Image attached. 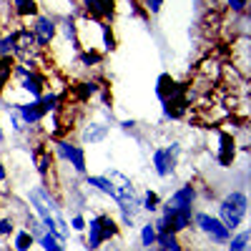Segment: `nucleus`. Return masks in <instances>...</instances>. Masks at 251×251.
Listing matches in <instances>:
<instances>
[{
  "mask_svg": "<svg viewBox=\"0 0 251 251\" xmlns=\"http://www.w3.org/2000/svg\"><path fill=\"white\" fill-rule=\"evenodd\" d=\"M83 234H86V249L88 251H100L103 244L121 239V224H118L116 216L100 211V214L88 219L86 231H83Z\"/></svg>",
  "mask_w": 251,
  "mask_h": 251,
  "instance_id": "nucleus-1",
  "label": "nucleus"
},
{
  "mask_svg": "<svg viewBox=\"0 0 251 251\" xmlns=\"http://www.w3.org/2000/svg\"><path fill=\"white\" fill-rule=\"evenodd\" d=\"M219 221L228 228V231H236V228L244 226L246 221V214H249V196L246 191H241V188H231L228 194H224L219 199Z\"/></svg>",
  "mask_w": 251,
  "mask_h": 251,
  "instance_id": "nucleus-2",
  "label": "nucleus"
},
{
  "mask_svg": "<svg viewBox=\"0 0 251 251\" xmlns=\"http://www.w3.org/2000/svg\"><path fill=\"white\" fill-rule=\"evenodd\" d=\"M181 143L178 141H171V143H163L158 149H153L151 153V169L158 178H174L176 171H178V161H181Z\"/></svg>",
  "mask_w": 251,
  "mask_h": 251,
  "instance_id": "nucleus-3",
  "label": "nucleus"
},
{
  "mask_svg": "<svg viewBox=\"0 0 251 251\" xmlns=\"http://www.w3.org/2000/svg\"><path fill=\"white\" fill-rule=\"evenodd\" d=\"M53 156L60 158L63 163H68L71 169L80 176L88 174V156H86V149L80 143L71 141V138H53Z\"/></svg>",
  "mask_w": 251,
  "mask_h": 251,
  "instance_id": "nucleus-4",
  "label": "nucleus"
},
{
  "mask_svg": "<svg viewBox=\"0 0 251 251\" xmlns=\"http://www.w3.org/2000/svg\"><path fill=\"white\" fill-rule=\"evenodd\" d=\"M191 228H196V234L203 236L211 246H226V241L231 239V231L208 211H194V224Z\"/></svg>",
  "mask_w": 251,
  "mask_h": 251,
  "instance_id": "nucleus-5",
  "label": "nucleus"
},
{
  "mask_svg": "<svg viewBox=\"0 0 251 251\" xmlns=\"http://www.w3.org/2000/svg\"><path fill=\"white\" fill-rule=\"evenodd\" d=\"M30 33H33V38H35V43H38L40 50H50L53 43L58 40V18L50 15V13H38L33 18Z\"/></svg>",
  "mask_w": 251,
  "mask_h": 251,
  "instance_id": "nucleus-6",
  "label": "nucleus"
},
{
  "mask_svg": "<svg viewBox=\"0 0 251 251\" xmlns=\"http://www.w3.org/2000/svg\"><path fill=\"white\" fill-rule=\"evenodd\" d=\"M196 201H199V186L194 181H186V183H181L176 188L174 194H169V196L161 201L158 214L176 211V208H196Z\"/></svg>",
  "mask_w": 251,
  "mask_h": 251,
  "instance_id": "nucleus-7",
  "label": "nucleus"
},
{
  "mask_svg": "<svg viewBox=\"0 0 251 251\" xmlns=\"http://www.w3.org/2000/svg\"><path fill=\"white\" fill-rule=\"evenodd\" d=\"M216 138H219V146H216V151H214V158L216 163L221 166V169H231V166L236 163V153H239V141L231 131H226L221 128V126H216L214 128Z\"/></svg>",
  "mask_w": 251,
  "mask_h": 251,
  "instance_id": "nucleus-8",
  "label": "nucleus"
},
{
  "mask_svg": "<svg viewBox=\"0 0 251 251\" xmlns=\"http://www.w3.org/2000/svg\"><path fill=\"white\" fill-rule=\"evenodd\" d=\"M80 10L98 23H113L118 15V0H80Z\"/></svg>",
  "mask_w": 251,
  "mask_h": 251,
  "instance_id": "nucleus-9",
  "label": "nucleus"
},
{
  "mask_svg": "<svg viewBox=\"0 0 251 251\" xmlns=\"http://www.w3.org/2000/svg\"><path fill=\"white\" fill-rule=\"evenodd\" d=\"M108 181H111V186H113V194H116V203H126V201H133L136 196H138V188H136V183L126 176L123 171H118V169H108L106 174Z\"/></svg>",
  "mask_w": 251,
  "mask_h": 251,
  "instance_id": "nucleus-10",
  "label": "nucleus"
},
{
  "mask_svg": "<svg viewBox=\"0 0 251 251\" xmlns=\"http://www.w3.org/2000/svg\"><path fill=\"white\" fill-rule=\"evenodd\" d=\"M46 141V138H43ZM40 141V143H35L33 146V151H30V156H33V166H35V174L40 176V181H48V176H50V171H53V163H55V156H53V151L48 149V146Z\"/></svg>",
  "mask_w": 251,
  "mask_h": 251,
  "instance_id": "nucleus-11",
  "label": "nucleus"
},
{
  "mask_svg": "<svg viewBox=\"0 0 251 251\" xmlns=\"http://www.w3.org/2000/svg\"><path fill=\"white\" fill-rule=\"evenodd\" d=\"M10 106L15 108V113L20 116V121H23L30 131H35L38 126H43V118H46V113L40 111V106H38V100H23V103H10Z\"/></svg>",
  "mask_w": 251,
  "mask_h": 251,
  "instance_id": "nucleus-12",
  "label": "nucleus"
},
{
  "mask_svg": "<svg viewBox=\"0 0 251 251\" xmlns=\"http://www.w3.org/2000/svg\"><path fill=\"white\" fill-rule=\"evenodd\" d=\"M108 133H111V126L108 123H103V121H88L80 128V146H86V143L98 146V143H103V141L108 138Z\"/></svg>",
  "mask_w": 251,
  "mask_h": 251,
  "instance_id": "nucleus-13",
  "label": "nucleus"
},
{
  "mask_svg": "<svg viewBox=\"0 0 251 251\" xmlns=\"http://www.w3.org/2000/svg\"><path fill=\"white\" fill-rule=\"evenodd\" d=\"M100 93V86H98V80L96 78H86V80H80L73 86V98L75 103H88L91 98H96Z\"/></svg>",
  "mask_w": 251,
  "mask_h": 251,
  "instance_id": "nucleus-14",
  "label": "nucleus"
},
{
  "mask_svg": "<svg viewBox=\"0 0 251 251\" xmlns=\"http://www.w3.org/2000/svg\"><path fill=\"white\" fill-rule=\"evenodd\" d=\"M10 10L18 20H33L40 13L38 0H10Z\"/></svg>",
  "mask_w": 251,
  "mask_h": 251,
  "instance_id": "nucleus-15",
  "label": "nucleus"
},
{
  "mask_svg": "<svg viewBox=\"0 0 251 251\" xmlns=\"http://www.w3.org/2000/svg\"><path fill=\"white\" fill-rule=\"evenodd\" d=\"M176 88H178V80H176L171 73H161V75L156 78V88H153V93H156V98L163 103L166 98H171V96L176 93Z\"/></svg>",
  "mask_w": 251,
  "mask_h": 251,
  "instance_id": "nucleus-16",
  "label": "nucleus"
},
{
  "mask_svg": "<svg viewBox=\"0 0 251 251\" xmlns=\"http://www.w3.org/2000/svg\"><path fill=\"white\" fill-rule=\"evenodd\" d=\"M13 66H15V58L13 55H0V100L5 98L8 86L13 80Z\"/></svg>",
  "mask_w": 251,
  "mask_h": 251,
  "instance_id": "nucleus-17",
  "label": "nucleus"
},
{
  "mask_svg": "<svg viewBox=\"0 0 251 251\" xmlns=\"http://www.w3.org/2000/svg\"><path fill=\"white\" fill-rule=\"evenodd\" d=\"M86 186L91 188V191H98V194H103L106 199L116 201L113 186H111V181H108L106 176H103V174H98V176H91V174H86Z\"/></svg>",
  "mask_w": 251,
  "mask_h": 251,
  "instance_id": "nucleus-18",
  "label": "nucleus"
},
{
  "mask_svg": "<svg viewBox=\"0 0 251 251\" xmlns=\"http://www.w3.org/2000/svg\"><path fill=\"white\" fill-rule=\"evenodd\" d=\"M153 251H186V246H183L181 236L166 231V234H158V236H156Z\"/></svg>",
  "mask_w": 251,
  "mask_h": 251,
  "instance_id": "nucleus-19",
  "label": "nucleus"
},
{
  "mask_svg": "<svg viewBox=\"0 0 251 251\" xmlns=\"http://www.w3.org/2000/svg\"><path fill=\"white\" fill-rule=\"evenodd\" d=\"M10 239H13V244H10V249H13V251H33V246H35V241H33L30 231H28V228H23V226L15 228Z\"/></svg>",
  "mask_w": 251,
  "mask_h": 251,
  "instance_id": "nucleus-20",
  "label": "nucleus"
},
{
  "mask_svg": "<svg viewBox=\"0 0 251 251\" xmlns=\"http://www.w3.org/2000/svg\"><path fill=\"white\" fill-rule=\"evenodd\" d=\"M100 53H113L118 48V40H116V33H113V25L111 23H100Z\"/></svg>",
  "mask_w": 251,
  "mask_h": 251,
  "instance_id": "nucleus-21",
  "label": "nucleus"
},
{
  "mask_svg": "<svg viewBox=\"0 0 251 251\" xmlns=\"http://www.w3.org/2000/svg\"><path fill=\"white\" fill-rule=\"evenodd\" d=\"M249 244H251L249 228H236L231 239L226 241V251H249Z\"/></svg>",
  "mask_w": 251,
  "mask_h": 251,
  "instance_id": "nucleus-22",
  "label": "nucleus"
},
{
  "mask_svg": "<svg viewBox=\"0 0 251 251\" xmlns=\"http://www.w3.org/2000/svg\"><path fill=\"white\" fill-rule=\"evenodd\" d=\"M158 208H161V196L153 191V188H146V191L141 194V211L158 214Z\"/></svg>",
  "mask_w": 251,
  "mask_h": 251,
  "instance_id": "nucleus-23",
  "label": "nucleus"
},
{
  "mask_svg": "<svg viewBox=\"0 0 251 251\" xmlns=\"http://www.w3.org/2000/svg\"><path fill=\"white\" fill-rule=\"evenodd\" d=\"M156 226H153V221H146V224H141V234H138V239H141V249H153V244H156Z\"/></svg>",
  "mask_w": 251,
  "mask_h": 251,
  "instance_id": "nucleus-24",
  "label": "nucleus"
},
{
  "mask_svg": "<svg viewBox=\"0 0 251 251\" xmlns=\"http://www.w3.org/2000/svg\"><path fill=\"white\" fill-rule=\"evenodd\" d=\"M15 228H18V221H15L13 214H3V216H0V241L10 239Z\"/></svg>",
  "mask_w": 251,
  "mask_h": 251,
  "instance_id": "nucleus-25",
  "label": "nucleus"
},
{
  "mask_svg": "<svg viewBox=\"0 0 251 251\" xmlns=\"http://www.w3.org/2000/svg\"><path fill=\"white\" fill-rule=\"evenodd\" d=\"M226 8L231 15H246L249 13V0H226Z\"/></svg>",
  "mask_w": 251,
  "mask_h": 251,
  "instance_id": "nucleus-26",
  "label": "nucleus"
},
{
  "mask_svg": "<svg viewBox=\"0 0 251 251\" xmlns=\"http://www.w3.org/2000/svg\"><path fill=\"white\" fill-rule=\"evenodd\" d=\"M86 224H88V219L83 216V214H73L71 221H68L71 231H75V234H83V231H86Z\"/></svg>",
  "mask_w": 251,
  "mask_h": 251,
  "instance_id": "nucleus-27",
  "label": "nucleus"
},
{
  "mask_svg": "<svg viewBox=\"0 0 251 251\" xmlns=\"http://www.w3.org/2000/svg\"><path fill=\"white\" fill-rule=\"evenodd\" d=\"M141 5H143V10L149 15H158L163 10V5H166V0H141Z\"/></svg>",
  "mask_w": 251,
  "mask_h": 251,
  "instance_id": "nucleus-28",
  "label": "nucleus"
},
{
  "mask_svg": "<svg viewBox=\"0 0 251 251\" xmlns=\"http://www.w3.org/2000/svg\"><path fill=\"white\" fill-rule=\"evenodd\" d=\"M0 55H13V33L10 30L0 40Z\"/></svg>",
  "mask_w": 251,
  "mask_h": 251,
  "instance_id": "nucleus-29",
  "label": "nucleus"
},
{
  "mask_svg": "<svg viewBox=\"0 0 251 251\" xmlns=\"http://www.w3.org/2000/svg\"><path fill=\"white\" fill-rule=\"evenodd\" d=\"M8 181V166L3 163V161H0V186H3Z\"/></svg>",
  "mask_w": 251,
  "mask_h": 251,
  "instance_id": "nucleus-30",
  "label": "nucleus"
},
{
  "mask_svg": "<svg viewBox=\"0 0 251 251\" xmlns=\"http://www.w3.org/2000/svg\"><path fill=\"white\" fill-rule=\"evenodd\" d=\"M133 126H136V121L131 118V121H123V123H121V128H123V131H133Z\"/></svg>",
  "mask_w": 251,
  "mask_h": 251,
  "instance_id": "nucleus-31",
  "label": "nucleus"
},
{
  "mask_svg": "<svg viewBox=\"0 0 251 251\" xmlns=\"http://www.w3.org/2000/svg\"><path fill=\"white\" fill-rule=\"evenodd\" d=\"M3 35H5V30H3V23H0V40H3Z\"/></svg>",
  "mask_w": 251,
  "mask_h": 251,
  "instance_id": "nucleus-32",
  "label": "nucleus"
},
{
  "mask_svg": "<svg viewBox=\"0 0 251 251\" xmlns=\"http://www.w3.org/2000/svg\"><path fill=\"white\" fill-rule=\"evenodd\" d=\"M0 251H13L10 246H0Z\"/></svg>",
  "mask_w": 251,
  "mask_h": 251,
  "instance_id": "nucleus-33",
  "label": "nucleus"
},
{
  "mask_svg": "<svg viewBox=\"0 0 251 251\" xmlns=\"http://www.w3.org/2000/svg\"><path fill=\"white\" fill-rule=\"evenodd\" d=\"M203 3H206V0H203Z\"/></svg>",
  "mask_w": 251,
  "mask_h": 251,
  "instance_id": "nucleus-34",
  "label": "nucleus"
}]
</instances>
